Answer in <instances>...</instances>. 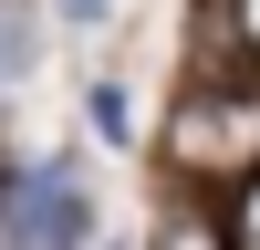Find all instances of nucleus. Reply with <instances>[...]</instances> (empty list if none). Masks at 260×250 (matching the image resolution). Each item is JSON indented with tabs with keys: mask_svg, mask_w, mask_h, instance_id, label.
<instances>
[{
	"mask_svg": "<svg viewBox=\"0 0 260 250\" xmlns=\"http://www.w3.org/2000/svg\"><path fill=\"white\" fill-rule=\"evenodd\" d=\"M11 198H21V240H31V250H83L94 198H83V177H73V167H31Z\"/></svg>",
	"mask_w": 260,
	"mask_h": 250,
	"instance_id": "obj_1",
	"label": "nucleus"
},
{
	"mask_svg": "<svg viewBox=\"0 0 260 250\" xmlns=\"http://www.w3.org/2000/svg\"><path fill=\"white\" fill-rule=\"evenodd\" d=\"M21 63H31V11H21V0H0V94L21 83Z\"/></svg>",
	"mask_w": 260,
	"mask_h": 250,
	"instance_id": "obj_2",
	"label": "nucleus"
},
{
	"mask_svg": "<svg viewBox=\"0 0 260 250\" xmlns=\"http://www.w3.org/2000/svg\"><path fill=\"white\" fill-rule=\"evenodd\" d=\"M62 11H73V21H94V11H104V0H62Z\"/></svg>",
	"mask_w": 260,
	"mask_h": 250,
	"instance_id": "obj_3",
	"label": "nucleus"
}]
</instances>
